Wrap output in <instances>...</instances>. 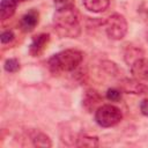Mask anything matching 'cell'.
Returning a JSON list of instances; mask_svg holds the SVG:
<instances>
[{
  "label": "cell",
  "mask_w": 148,
  "mask_h": 148,
  "mask_svg": "<svg viewBox=\"0 0 148 148\" xmlns=\"http://www.w3.org/2000/svg\"><path fill=\"white\" fill-rule=\"evenodd\" d=\"M53 27L62 38H77L81 34L77 9L71 3L59 7L53 15Z\"/></svg>",
  "instance_id": "obj_1"
},
{
  "label": "cell",
  "mask_w": 148,
  "mask_h": 148,
  "mask_svg": "<svg viewBox=\"0 0 148 148\" xmlns=\"http://www.w3.org/2000/svg\"><path fill=\"white\" fill-rule=\"evenodd\" d=\"M83 60V53L76 49H67L53 54L49 61V69L54 73L61 72H72L76 69Z\"/></svg>",
  "instance_id": "obj_2"
},
{
  "label": "cell",
  "mask_w": 148,
  "mask_h": 148,
  "mask_svg": "<svg viewBox=\"0 0 148 148\" xmlns=\"http://www.w3.org/2000/svg\"><path fill=\"white\" fill-rule=\"evenodd\" d=\"M123 119L121 110L112 104H103L95 111V121L101 127H112L120 123Z\"/></svg>",
  "instance_id": "obj_3"
},
{
  "label": "cell",
  "mask_w": 148,
  "mask_h": 148,
  "mask_svg": "<svg viewBox=\"0 0 148 148\" xmlns=\"http://www.w3.org/2000/svg\"><path fill=\"white\" fill-rule=\"evenodd\" d=\"M104 27H105V32L108 37L113 40L123 39L126 36L127 29H128L126 18L121 14H118V13L110 15L104 21Z\"/></svg>",
  "instance_id": "obj_4"
},
{
  "label": "cell",
  "mask_w": 148,
  "mask_h": 148,
  "mask_svg": "<svg viewBox=\"0 0 148 148\" xmlns=\"http://www.w3.org/2000/svg\"><path fill=\"white\" fill-rule=\"evenodd\" d=\"M131 74L139 81H148V59L143 56L130 65Z\"/></svg>",
  "instance_id": "obj_5"
},
{
  "label": "cell",
  "mask_w": 148,
  "mask_h": 148,
  "mask_svg": "<svg viewBox=\"0 0 148 148\" xmlns=\"http://www.w3.org/2000/svg\"><path fill=\"white\" fill-rule=\"evenodd\" d=\"M120 90L127 94L140 95L147 91V87L136 79H124L120 81Z\"/></svg>",
  "instance_id": "obj_6"
},
{
  "label": "cell",
  "mask_w": 148,
  "mask_h": 148,
  "mask_svg": "<svg viewBox=\"0 0 148 148\" xmlns=\"http://www.w3.org/2000/svg\"><path fill=\"white\" fill-rule=\"evenodd\" d=\"M39 21V14L37 10L35 9H30L29 12H27L20 20V28L22 31L24 32H30L32 31L36 25L38 24Z\"/></svg>",
  "instance_id": "obj_7"
},
{
  "label": "cell",
  "mask_w": 148,
  "mask_h": 148,
  "mask_svg": "<svg viewBox=\"0 0 148 148\" xmlns=\"http://www.w3.org/2000/svg\"><path fill=\"white\" fill-rule=\"evenodd\" d=\"M49 40H50V36L47 34H39V35L35 36L30 43V46H29L30 54L34 57L39 56L45 50Z\"/></svg>",
  "instance_id": "obj_8"
},
{
  "label": "cell",
  "mask_w": 148,
  "mask_h": 148,
  "mask_svg": "<svg viewBox=\"0 0 148 148\" xmlns=\"http://www.w3.org/2000/svg\"><path fill=\"white\" fill-rule=\"evenodd\" d=\"M28 136L34 147L49 148L52 146V142H51V139L49 138V135H46L45 133H43L38 130H30L28 132Z\"/></svg>",
  "instance_id": "obj_9"
},
{
  "label": "cell",
  "mask_w": 148,
  "mask_h": 148,
  "mask_svg": "<svg viewBox=\"0 0 148 148\" xmlns=\"http://www.w3.org/2000/svg\"><path fill=\"white\" fill-rule=\"evenodd\" d=\"M17 7V1L16 0H1L0 3V17L1 21H6L10 18Z\"/></svg>",
  "instance_id": "obj_10"
},
{
  "label": "cell",
  "mask_w": 148,
  "mask_h": 148,
  "mask_svg": "<svg viewBox=\"0 0 148 148\" xmlns=\"http://www.w3.org/2000/svg\"><path fill=\"white\" fill-rule=\"evenodd\" d=\"M83 6L91 13H102L109 8L110 0H83Z\"/></svg>",
  "instance_id": "obj_11"
},
{
  "label": "cell",
  "mask_w": 148,
  "mask_h": 148,
  "mask_svg": "<svg viewBox=\"0 0 148 148\" xmlns=\"http://www.w3.org/2000/svg\"><path fill=\"white\" fill-rule=\"evenodd\" d=\"M98 145L99 142L97 136H92L86 133H80L79 135H76L74 143V146L76 147H97Z\"/></svg>",
  "instance_id": "obj_12"
},
{
  "label": "cell",
  "mask_w": 148,
  "mask_h": 148,
  "mask_svg": "<svg viewBox=\"0 0 148 148\" xmlns=\"http://www.w3.org/2000/svg\"><path fill=\"white\" fill-rule=\"evenodd\" d=\"M99 101H101V96L98 95L97 91H95V90H87L86 94H84V97H83V106L88 111H91Z\"/></svg>",
  "instance_id": "obj_13"
},
{
  "label": "cell",
  "mask_w": 148,
  "mask_h": 148,
  "mask_svg": "<svg viewBox=\"0 0 148 148\" xmlns=\"http://www.w3.org/2000/svg\"><path fill=\"white\" fill-rule=\"evenodd\" d=\"M143 56V51L138 46H128L124 53V60L130 66L134 60Z\"/></svg>",
  "instance_id": "obj_14"
},
{
  "label": "cell",
  "mask_w": 148,
  "mask_h": 148,
  "mask_svg": "<svg viewBox=\"0 0 148 148\" xmlns=\"http://www.w3.org/2000/svg\"><path fill=\"white\" fill-rule=\"evenodd\" d=\"M3 68L6 72L8 73H15L20 69V62L16 58H9L5 61L3 64Z\"/></svg>",
  "instance_id": "obj_15"
},
{
  "label": "cell",
  "mask_w": 148,
  "mask_h": 148,
  "mask_svg": "<svg viewBox=\"0 0 148 148\" xmlns=\"http://www.w3.org/2000/svg\"><path fill=\"white\" fill-rule=\"evenodd\" d=\"M102 67H103V69H104L108 74H110V75L117 76L118 73H119V68H118V66H117L113 61L104 60V61H102Z\"/></svg>",
  "instance_id": "obj_16"
},
{
  "label": "cell",
  "mask_w": 148,
  "mask_h": 148,
  "mask_svg": "<svg viewBox=\"0 0 148 148\" xmlns=\"http://www.w3.org/2000/svg\"><path fill=\"white\" fill-rule=\"evenodd\" d=\"M106 98L111 102H119L121 99V90L116 89V88H111L108 89L106 91Z\"/></svg>",
  "instance_id": "obj_17"
},
{
  "label": "cell",
  "mask_w": 148,
  "mask_h": 148,
  "mask_svg": "<svg viewBox=\"0 0 148 148\" xmlns=\"http://www.w3.org/2000/svg\"><path fill=\"white\" fill-rule=\"evenodd\" d=\"M14 32L12 30H6V31H2L1 32V36H0V40L2 44H7V43H10L13 39H14Z\"/></svg>",
  "instance_id": "obj_18"
},
{
  "label": "cell",
  "mask_w": 148,
  "mask_h": 148,
  "mask_svg": "<svg viewBox=\"0 0 148 148\" xmlns=\"http://www.w3.org/2000/svg\"><path fill=\"white\" fill-rule=\"evenodd\" d=\"M140 111L143 116L148 117V98H145L140 103Z\"/></svg>",
  "instance_id": "obj_19"
},
{
  "label": "cell",
  "mask_w": 148,
  "mask_h": 148,
  "mask_svg": "<svg viewBox=\"0 0 148 148\" xmlns=\"http://www.w3.org/2000/svg\"><path fill=\"white\" fill-rule=\"evenodd\" d=\"M54 1H57V2H65L66 0H54Z\"/></svg>",
  "instance_id": "obj_20"
},
{
  "label": "cell",
  "mask_w": 148,
  "mask_h": 148,
  "mask_svg": "<svg viewBox=\"0 0 148 148\" xmlns=\"http://www.w3.org/2000/svg\"><path fill=\"white\" fill-rule=\"evenodd\" d=\"M17 2H23V1H28V0H16Z\"/></svg>",
  "instance_id": "obj_21"
},
{
  "label": "cell",
  "mask_w": 148,
  "mask_h": 148,
  "mask_svg": "<svg viewBox=\"0 0 148 148\" xmlns=\"http://www.w3.org/2000/svg\"><path fill=\"white\" fill-rule=\"evenodd\" d=\"M147 40H148V31H147Z\"/></svg>",
  "instance_id": "obj_22"
}]
</instances>
